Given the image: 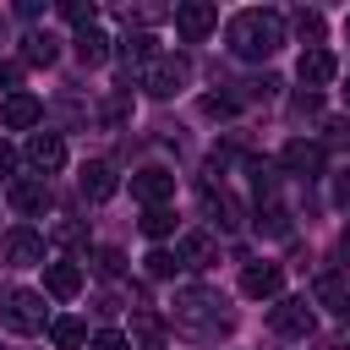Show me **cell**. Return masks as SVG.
Returning a JSON list of instances; mask_svg holds the SVG:
<instances>
[{
	"instance_id": "obj_1",
	"label": "cell",
	"mask_w": 350,
	"mask_h": 350,
	"mask_svg": "<svg viewBox=\"0 0 350 350\" xmlns=\"http://www.w3.org/2000/svg\"><path fill=\"white\" fill-rule=\"evenodd\" d=\"M224 38H230V49L241 55V60H268L279 44H284V16L279 11H235L230 16V27H224Z\"/></svg>"
},
{
	"instance_id": "obj_2",
	"label": "cell",
	"mask_w": 350,
	"mask_h": 350,
	"mask_svg": "<svg viewBox=\"0 0 350 350\" xmlns=\"http://www.w3.org/2000/svg\"><path fill=\"white\" fill-rule=\"evenodd\" d=\"M219 306H224V301L208 295V290H180V295H175V317H180L186 328H202V334L230 328V312H219Z\"/></svg>"
},
{
	"instance_id": "obj_3",
	"label": "cell",
	"mask_w": 350,
	"mask_h": 350,
	"mask_svg": "<svg viewBox=\"0 0 350 350\" xmlns=\"http://www.w3.org/2000/svg\"><path fill=\"white\" fill-rule=\"evenodd\" d=\"M0 323L11 334H38L49 317H44V295L38 290H5L0 295Z\"/></svg>"
},
{
	"instance_id": "obj_4",
	"label": "cell",
	"mask_w": 350,
	"mask_h": 350,
	"mask_svg": "<svg viewBox=\"0 0 350 350\" xmlns=\"http://www.w3.org/2000/svg\"><path fill=\"white\" fill-rule=\"evenodd\" d=\"M180 88H186V60L180 55H153L142 66V93L148 98H175Z\"/></svg>"
},
{
	"instance_id": "obj_5",
	"label": "cell",
	"mask_w": 350,
	"mask_h": 350,
	"mask_svg": "<svg viewBox=\"0 0 350 350\" xmlns=\"http://www.w3.org/2000/svg\"><path fill=\"white\" fill-rule=\"evenodd\" d=\"M268 328L279 334V339H306L312 328H317V317H312V306H306V295H284L273 312H268Z\"/></svg>"
},
{
	"instance_id": "obj_6",
	"label": "cell",
	"mask_w": 350,
	"mask_h": 350,
	"mask_svg": "<svg viewBox=\"0 0 350 350\" xmlns=\"http://www.w3.org/2000/svg\"><path fill=\"white\" fill-rule=\"evenodd\" d=\"M5 202L22 213V219H38L55 197H49V180L44 175H11V186H5Z\"/></svg>"
},
{
	"instance_id": "obj_7",
	"label": "cell",
	"mask_w": 350,
	"mask_h": 350,
	"mask_svg": "<svg viewBox=\"0 0 350 350\" xmlns=\"http://www.w3.org/2000/svg\"><path fill=\"white\" fill-rule=\"evenodd\" d=\"M213 27H219V11H213L208 0H180V5H175V33H180L186 44L208 38Z\"/></svg>"
},
{
	"instance_id": "obj_8",
	"label": "cell",
	"mask_w": 350,
	"mask_h": 350,
	"mask_svg": "<svg viewBox=\"0 0 350 350\" xmlns=\"http://www.w3.org/2000/svg\"><path fill=\"white\" fill-rule=\"evenodd\" d=\"M0 252H5V262H16V268H33V262H44V235H38L33 224H16V230H5Z\"/></svg>"
},
{
	"instance_id": "obj_9",
	"label": "cell",
	"mask_w": 350,
	"mask_h": 350,
	"mask_svg": "<svg viewBox=\"0 0 350 350\" xmlns=\"http://www.w3.org/2000/svg\"><path fill=\"white\" fill-rule=\"evenodd\" d=\"M279 290H284V268H279V262H246L241 295H252V301H279Z\"/></svg>"
},
{
	"instance_id": "obj_10",
	"label": "cell",
	"mask_w": 350,
	"mask_h": 350,
	"mask_svg": "<svg viewBox=\"0 0 350 350\" xmlns=\"http://www.w3.org/2000/svg\"><path fill=\"white\" fill-rule=\"evenodd\" d=\"M27 164H33L38 175H55V170L66 164V137H60V131H33V137H27Z\"/></svg>"
},
{
	"instance_id": "obj_11",
	"label": "cell",
	"mask_w": 350,
	"mask_h": 350,
	"mask_svg": "<svg viewBox=\"0 0 350 350\" xmlns=\"http://www.w3.org/2000/svg\"><path fill=\"white\" fill-rule=\"evenodd\" d=\"M131 197L148 202V208H170V197H175V175H170V170H137V175H131Z\"/></svg>"
},
{
	"instance_id": "obj_12",
	"label": "cell",
	"mask_w": 350,
	"mask_h": 350,
	"mask_svg": "<svg viewBox=\"0 0 350 350\" xmlns=\"http://www.w3.org/2000/svg\"><path fill=\"white\" fill-rule=\"evenodd\" d=\"M175 262H180V268H213V262H219V241H213L208 230H186V235L175 241Z\"/></svg>"
},
{
	"instance_id": "obj_13",
	"label": "cell",
	"mask_w": 350,
	"mask_h": 350,
	"mask_svg": "<svg viewBox=\"0 0 350 350\" xmlns=\"http://www.w3.org/2000/svg\"><path fill=\"white\" fill-rule=\"evenodd\" d=\"M295 77H301L306 88H328V82L339 77V60H334V49H301V60H295Z\"/></svg>"
},
{
	"instance_id": "obj_14",
	"label": "cell",
	"mask_w": 350,
	"mask_h": 350,
	"mask_svg": "<svg viewBox=\"0 0 350 350\" xmlns=\"http://www.w3.org/2000/svg\"><path fill=\"white\" fill-rule=\"evenodd\" d=\"M38 120H44V104H38L33 93H11V98L0 104V126H5V131H33Z\"/></svg>"
},
{
	"instance_id": "obj_15",
	"label": "cell",
	"mask_w": 350,
	"mask_h": 350,
	"mask_svg": "<svg viewBox=\"0 0 350 350\" xmlns=\"http://www.w3.org/2000/svg\"><path fill=\"white\" fill-rule=\"evenodd\" d=\"M279 164H284L290 175H317V170H323V148L306 142V137H290V142L279 148Z\"/></svg>"
},
{
	"instance_id": "obj_16",
	"label": "cell",
	"mask_w": 350,
	"mask_h": 350,
	"mask_svg": "<svg viewBox=\"0 0 350 350\" xmlns=\"http://www.w3.org/2000/svg\"><path fill=\"white\" fill-rule=\"evenodd\" d=\"M77 186H82V197H93V202H104V197H115V186H120V175H115V164H109V159H93V164H82V175H77Z\"/></svg>"
},
{
	"instance_id": "obj_17",
	"label": "cell",
	"mask_w": 350,
	"mask_h": 350,
	"mask_svg": "<svg viewBox=\"0 0 350 350\" xmlns=\"http://www.w3.org/2000/svg\"><path fill=\"white\" fill-rule=\"evenodd\" d=\"M44 290H49L55 301H71V295L82 290V268H77L71 257H60V262H44Z\"/></svg>"
},
{
	"instance_id": "obj_18",
	"label": "cell",
	"mask_w": 350,
	"mask_h": 350,
	"mask_svg": "<svg viewBox=\"0 0 350 350\" xmlns=\"http://www.w3.org/2000/svg\"><path fill=\"white\" fill-rule=\"evenodd\" d=\"M312 295H317V306H328V312L350 317V284H345V273H317Z\"/></svg>"
},
{
	"instance_id": "obj_19",
	"label": "cell",
	"mask_w": 350,
	"mask_h": 350,
	"mask_svg": "<svg viewBox=\"0 0 350 350\" xmlns=\"http://www.w3.org/2000/svg\"><path fill=\"white\" fill-rule=\"evenodd\" d=\"M71 44H77V60H82V66H104V60H109V38H104L98 27H82Z\"/></svg>"
},
{
	"instance_id": "obj_20",
	"label": "cell",
	"mask_w": 350,
	"mask_h": 350,
	"mask_svg": "<svg viewBox=\"0 0 350 350\" xmlns=\"http://www.w3.org/2000/svg\"><path fill=\"white\" fill-rule=\"evenodd\" d=\"M49 339H55L60 350H77V345H88V323H82V317H55V323H49Z\"/></svg>"
},
{
	"instance_id": "obj_21",
	"label": "cell",
	"mask_w": 350,
	"mask_h": 350,
	"mask_svg": "<svg viewBox=\"0 0 350 350\" xmlns=\"http://www.w3.org/2000/svg\"><path fill=\"white\" fill-rule=\"evenodd\" d=\"M55 55H60V49H55L49 33H27V38H22V60H27V66H49Z\"/></svg>"
},
{
	"instance_id": "obj_22",
	"label": "cell",
	"mask_w": 350,
	"mask_h": 350,
	"mask_svg": "<svg viewBox=\"0 0 350 350\" xmlns=\"http://www.w3.org/2000/svg\"><path fill=\"white\" fill-rule=\"evenodd\" d=\"M142 235H153V241L175 235V208H142Z\"/></svg>"
},
{
	"instance_id": "obj_23",
	"label": "cell",
	"mask_w": 350,
	"mask_h": 350,
	"mask_svg": "<svg viewBox=\"0 0 350 350\" xmlns=\"http://www.w3.org/2000/svg\"><path fill=\"white\" fill-rule=\"evenodd\" d=\"M131 339H137L142 350H159V345H164V328H159V317H148V312H142V317L131 323Z\"/></svg>"
},
{
	"instance_id": "obj_24",
	"label": "cell",
	"mask_w": 350,
	"mask_h": 350,
	"mask_svg": "<svg viewBox=\"0 0 350 350\" xmlns=\"http://www.w3.org/2000/svg\"><path fill=\"white\" fill-rule=\"evenodd\" d=\"M120 49H126L131 60H142V66H148V60L159 55V38H153V33H126V44H120Z\"/></svg>"
},
{
	"instance_id": "obj_25",
	"label": "cell",
	"mask_w": 350,
	"mask_h": 350,
	"mask_svg": "<svg viewBox=\"0 0 350 350\" xmlns=\"http://www.w3.org/2000/svg\"><path fill=\"white\" fill-rule=\"evenodd\" d=\"M142 262H148V279H175V268H180V262H175V252H164V246H153Z\"/></svg>"
},
{
	"instance_id": "obj_26",
	"label": "cell",
	"mask_w": 350,
	"mask_h": 350,
	"mask_svg": "<svg viewBox=\"0 0 350 350\" xmlns=\"http://www.w3.org/2000/svg\"><path fill=\"white\" fill-rule=\"evenodd\" d=\"M295 33L306 38V49H323V16H317V11H301V16H295Z\"/></svg>"
},
{
	"instance_id": "obj_27",
	"label": "cell",
	"mask_w": 350,
	"mask_h": 350,
	"mask_svg": "<svg viewBox=\"0 0 350 350\" xmlns=\"http://www.w3.org/2000/svg\"><path fill=\"white\" fill-rule=\"evenodd\" d=\"M60 16H66V22H77V27H93V0H66V5H60Z\"/></svg>"
},
{
	"instance_id": "obj_28",
	"label": "cell",
	"mask_w": 350,
	"mask_h": 350,
	"mask_svg": "<svg viewBox=\"0 0 350 350\" xmlns=\"http://www.w3.org/2000/svg\"><path fill=\"white\" fill-rule=\"evenodd\" d=\"M88 350H131V339L126 334H115V328H104V334H93V345Z\"/></svg>"
},
{
	"instance_id": "obj_29",
	"label": "cell",
	"mask_w": 350,
	"mask_h": 350,
	"mask_svg": "<svg viewBox=\"0 0 350 350\" xmlns=\"http://www.w3.org/2000/svg\"><path fill=\"white\" fill-rule=\"evenodd\" d=\"M252 191L257 197H273V170L268 164H252Z\"/></svg>"
},
{
	"instance_id": "obj_30",
	"label": "cell",
	"mask_w": 350,
	"mask_h": 350,
	"mask_svg": "<svg viewBox=\"0 0 350 350\" xmlns=\"http://www.w3.org/2000/svg\"><path fill=\"white\" fill-rule=\"evenodd\" d=\"M93 262H98V273H120V252H115V246H98Z\"/></svg>"
},
{
	"instance_id": "obj_31",
	"label": "cell",
	"mask_w": 350,
	"mask_h": 350,
	"mask_svg": "<svg viewBox=\"0 0 350 350\" xmlns=\"http://www.w3.org/2000/svg\"><path fill=\"white\" fill-rule=\"evenodd\" d=\"M11 170H16V148L0 137V175H11Z\"/></svg>"
},
{
	"instance_id": "obj_32",
	"label": "cell",
	"mask_w": 350,
	"mask_h": 350,
	"mask_svg": "<svg viewBox=\"0 0 350 350\" xmlns=\"http://www.w3.org/2000/svg\"><path fill=\"white\" fill-rule=\"evenodd\" d=\"M0 82H5V88H16V82H22V66H0Z\"/></svg>"
},
{
	"instance_id": "obj_33",
	"label": "cell",
	"mask_w": 350,
	"mask_h": 350,
	"mask_svg": "<svg viewBox=\"0 0 350 350\" xmlns=\"http://www.w3.org/2000/svg\"><path fill=\"white\" fill-rule=\"evenodd\" d=\"M339 202H350V180H339Z\"/></svg>"
},
{
	"instance_id": "obj_34",
	"label": "cell",
	"mask_w": 350,
	"mask_h": 350,
	"mask_svg": "<svg viewBox=\"0 0 350 350\" xmlns=\"http://www.w3.org/2000/svg\"><path fill=\"white\" fill-rule=\"evenodd\" d=\"M339 246H345V257H350V230H345V241H339Z\"/></svg>"
},
{
	"instance_id": "obj_35",
	"label": "cell",
	"mask_w": 350,
	"mask_h": 350,
	"mask_svg": "<svg viewBox=\"0 0 350 350\" xmlns=\"http://www.w3.org/2000/svg\"><path fill=\"white\" fill-rule=\"evenodd\" d=\"M345 104H350V82H345Z\"/></svg>"
},
{
	"instance_id": "obj_36",
	"label": "cell",
	"mask_w": 350,
	"mask_h": 350,
	"mask_svg": "<svg viewBox=\"0 0 350 350\" xmlns=\"http://www.w3.org/2000/svg\"><path fill=\"white\" fill-rule=\"evenodd\" d=\"M345 38H350V16H345Z\"/></svg>"
}]
</instances>
